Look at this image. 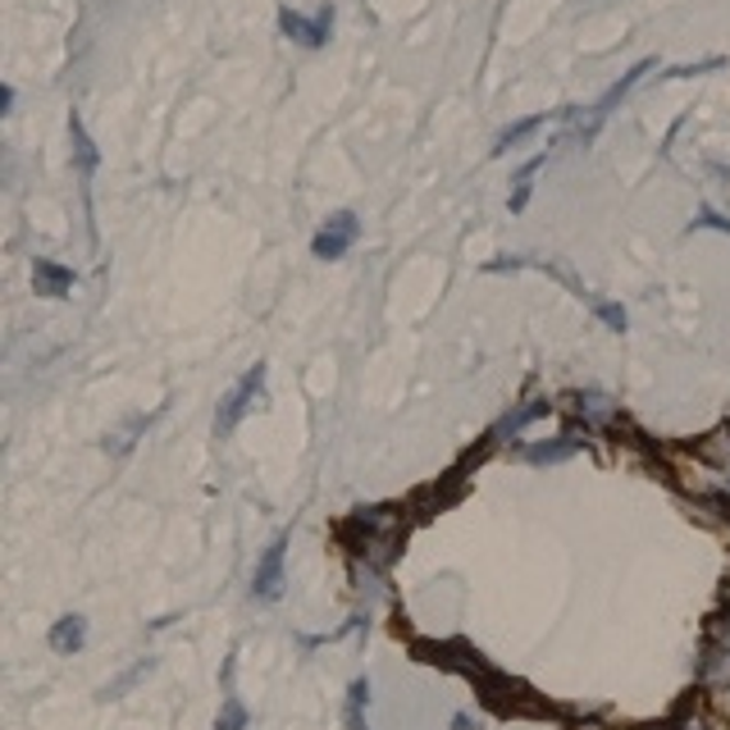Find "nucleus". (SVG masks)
Masks as SVG:
<instances>
[{"mask_svg": "<svg viewBox=\"0 0 730 730\" xmlns=\"http://www.w3.org/2000/svg\"><path fill=\"white\" fill-rule=\"evenodd\" d=\"M589 307H594V316H598L607 329L626 333V307H617V301H602V297H589Z\"/></svg>", "mask_w": 730, "mask_h": 730, "instance_id": "6ab92c4d", "label": "nucleus"}, {"mask_svg": "<svg viewBox=\"0 0 730 730\" xmlns=\"http://www.w3.org/2000/svg\"><path fill=\"white\" fill-rule=\"evenodd\" d=\"M653 69H657V59H639V65H634V69H630V74H626L621 82H612V87L602 91V97H598V106H594V110H589L585 119H575V106H571V119H575V146H589V142L598 137V129H602L607 119L617 114V106H621V101H626L630 91H634L639 82H644V78H649Z\"/></svg>", "mask_w": 730, "mask_h": 730, "instance_id": "f03ea898", "label": "nucleus"}, {"mask_svg": "<svg viewBox=\"0 0 730 730\" xmlns=\"http://www.w3.org/2000/svg\"><path fill=\"white\" fill-rule=\"evenodd\" d=\"M69 137H74V161H78V174L82 178H91V174H97V142H91L87 137V129H82V119L78 114H69Z\"/></svg>", "mask_w": 730, "mask_h": 730, "instance_id": "ddd939ff", "label": "nucleus"}, {"mask_svg": "<svg viewBox=\"0 0 730 730\" xmlns=\"http://www.w3.org/2000/svg\"><path fill=\"white\" fill-rule=\"evenodd\" d=\"M151 672H156V657H142V662H133V666H129L124 676H114L110 685H101V694H97V698H101V704H110V698H124V694H129L142 676H151Z\"/></svg>", "mask_w": 730, "mask_h": 730, "instance_id": "2eb2a0df", "label": "nucleus"}, {"mask_svg": "<svg viewBox=\"0 0 730 730\" xmlns=\"http://www.w3.org/2000/svg\"><path fill=\"white\" fill-rule=\"evenodd\" d=\"M365 708H370V681H352V689H347V708H343V717H347V730H370L365 726Z\"/></svg>", "mask_w": 730, "mask_h": 730, "instance_id": "dca6fc26", "label": "nucleus"}, {"mask_svg": "<svg viewBox=\"0 0 730 730\" xmlns=\"http://www.w3.org/2000/svg\"><path fill=\"white\" fill-rule=\"evenodd\" d=\"M356 237H361V220L352 215V210H339V215H329L324 229L316 233L311 256H320V261H339V256H347V252L356 247Z\"/></svg>", "mask_w": 730, "mask_h": 730, "instance_id": "39448f33", "label": "nucleus"}, {"mask_svg": "<svg viewBox=\"0 0 730 730\" xmlns=\"http://www.w3.org/2000/svg\"><path fill=\"white\" fill-rule=\"evenodd\" d=\"M543 124H548V114H530V119H516L511 129H502V133H498V142H494V156H507L511 146H521L526 137H534V133H539Z\"/></svg>", "mask_w": 730, "mask_h": 730, "instance_id": "4468645a", "label": "nucleus"}, {"mask_svg": "<svg viewBox=\"0 0 730 730\" xmlns=\"http://www.w3.org/2000/svg\"><path fill=\"white\" fill-rule=\"evenodd\" d=\"M247 721H252V712L242 708V698L229 689V694H224V708H220V717H215V730H247Z\"/></svg>", "mask_w": 730, "mask_h": 730, "instance_id": "a211bd4d", "label": "nucleus"}, {"mask_svg": "<svg viewBox=\"0 0 730 730\" xmlns=\"http://www.w3.org/2000/svg\"><path fill=\"white\" fill-rule=\"evenodd\" d=\"M548 411H553V407H548L543 398H530V402H521V407H511V411L498 420L494 443H511V439H521V434L530 430V424H534V420H543Z\"/></svg>", "mask_w": 730, "mask_h": 730, "instance_id": "0eeeda50", "label": "nucleus"}, {"mask_svg": "<svg viewBox=\"0 0 730 730\" xmlns=\"http://www.w3.org/2000/svg\"><path fill=\"white\" fill-rule=\"evenodd\" d=\"M548 165V151H539L534 161H526L521 169H516V182H511V197H507V210L511 215H521V210L530 206V192H534V178H539V169Z\"/></svg>", "mask_w": 730, "mask_h": 730, "instance_id": "9d476101", "label": "nucleus"}, {"mask_svg": "<svg viewBox=\"0 0 730 730\" xmlns=\"http://www.w3.org/2000/svg\"><path fill=\"white\" fill-rule=\"evenodd\" d=\"M580 452V439H553V443H530V447H521V456L526 462H534V466H557V462H571V456Z\"/></svg>", "mask_w": 730, "mask_h": 730, "instance_id": "f8f14e48", "label": "nucleus"}, {"mask_svg": "<svg viewBox=\"0 0 730 730\" xmlns=\"http://www.w3.org/2000/svg\"><path fill=\"white\" fill-rule=\"evenodd\" d=\"M339 539H343V548H347L352 562H365V566L388 571L392 557L402 553L407 526H402V516L392 511V507H356L347 521L339 526Z\"/></svg>", "mask_w": 730, "mask_h": 730, "instance_id": "f257e3e1", "label": "nucleus"}, {"mask_svg": "<svg viewBox=\"0 0 730 730\" xmlns=\"http://www.w3.org/2000/svg\"><path fill=\"white\" fill-rule=\"evenodd\" d=\"M151 420H156V416H133V420L124 424V430L106 439V452H110V456H129V452H133V443H137V434L146 430Z\"/></svg>", "mask_w": 730, "mask_h": 730, "instance_id": "f3484780", "label": "nucleus"}, {"mask_svg": "<svg viewBox=\"0 0 730 730\" xmlns=\"http://www.w3.org/2000/svg\"><path fill=\"white\" fill-rule=\"evenodd\" d=\"M575 411L585 416V424H612L621 411H617V402L607 398V392H598V388H585V392H575Z\"/></svg>", "mask_w": 730, "mask_h": 730, "instance_id": "9b49d317", "label": "nucleus"}, {"mask_svg": "<svg viewBox=\"0 0 730 730\" xmlns=\"http://www.w3.org/2000/svg\"><path fill=\"white\" fill-rule=\"evenodd\" d=\"M284 557H288V530H284V534H274L269 548L261 553L256 575H252V598L274 602V598L284 594Z\"/></svg>", "mask_w": 730, "mask_h": 730, "instance_id": "423d86ee", "label": "nucleus"}, {"mask_svg": "<svg viewBox=\"0 0 730 730\" xmlns=\"http://www.w3.org/2000/svg\"><path fill=\"white\" fill-rule=\"evenodd\" d=\"M726 59L721 55H712V59H698V65H676V69H666V78H694V74H712V69H721Z\"/></svg>", "mask_w": 730, "mask_h": 730, "instance_id": "aec40b11", "label": "nucleus"}, {"mask_svg": "<svg viewBox=\"0 0 730 730\" xmlns=\"http://www.w3.org/2000/svg\"><path fill=\"white\" fill-rule=\"evenodd\" d=\"M265 375H269V370H265V361H256L252 370L224 392V402H220V411H215V439H233V430L242 424V416H247V411L261 402Z\"/></svg>", "mask_w": 730, "mask_h": 730, "instance_id": "7ed1b4c3", "label": "nucleus"}, {"mask_svg": "<svg viewBox=\"0 0 730 730\" xmlns=\"http://www.w3.org/2000/svg\"><path fill=\"white\" fill-rule=\"evenodd\" d=\"M694 229H717V233H730V215H717V210H698Z\"/></svg>", "mask_w": 730, "mask_h": 730, "instance_id": "412c9836", "label": "nucleus"}, {"mask_svg": "<svg viewBox=\"0 0 730 730\" xmlns=\"http://www.w3.org/2000/svg\"><path fill=\"white\" fill-rule=\"evenodd\" d=\"M33 288H37L42 297H69L74 269L59 265V261H51V256H37V261H33Z\"/></svg>", "mask_w": 730, "mask_h": 730, "instance_id": "6e6552de", "label": "nucleus"}, {"mask_svg": "<svg viewBox=\"0 0 730 730\" xmlns=\"http://www.w3.org/2000/svg\"><path fill=\"white\" fill-rule=\"evenodd\" d=\"M279 27H284V37L297 42V46H307V51H320L333 33V5H320L316 14H301V10H279Z\"/></svg>", "mask_w": 730, "mask_h": 730, "instance_id": "20e7f679", "label": "nucleus"}, {"mask_svg": "<svg viewBox=\"0 0 730 730\" xmlns=\"http://www.w3.org/2000/svg\"><path fill=\"white\" fill-rule=\"evenodd\" d=\"M46 644H51V653H59V657H74V653L87 644V617H78V612L59 617V621L51 626V634H46Z\"/></svg>", "mask_w": 730, "mask_h": 730, "instance_id": "1a4fd4ad", "label": "nucleus"}]
</instances>
